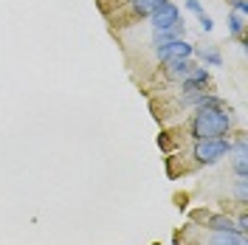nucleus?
I'll use <instances>...</instances> for the list:
<instances>
[{"label": "nucleus", "mask_w": 248, "mask_h": 245, "mask_svg": "<svg viewBox=\"0 0 248 245\" xmlns=\"http://www.w3.org/2000/svg\"><path fill=\"white\" fill-rule=\"evenodd\" d=\"M234 161H232V169L237 178H248V153H232Z\"/></svg>", "instance_id": "obj_10"}, {"label": "nucleus", "mask_w": 248, "mask_h": 245, "mask_svg": "<svg viewBox=\"0 0 248 245\" xmlns=\"http://www.w3.org/2000/svg\"><path fill=\"white\" fill-rule=\"evenodd\" d=\"M229 9H232V12H237V15L248 17V0H229Z\"/></svg>", "instance_id": "obj_12"}, {"label": "nucleus", "mask_w": 248, "mask_h": 245, "mask_svg": "<svg viewBox=\"0 0 248 245\" xmlns=\"http://www.w3.org/2000/svg\"><path fill=\"white\" fill-rule=\"evenodd\" d=\"M155 245H158V243H155Z\"/></svg>", "instance_id": "obj_16"}, {"label": "nucleus", "mask_w": 248, "mask_h": 245, "mask_svg": "<svg viewBox=\"0 0 248 245\" xmlns=\"http://www.w3.org/2000/svg\"><path fill=\"white\" fill-rule=\"evenodd\" d=\"M198 62L192 60V57H184V60H170V62H161V74H164V82H172V85H178V82H184L189 74H192V68H195Z\"/></svg>", "instance_id": "obj_5"}, {"label": "nucleus", "mask_w": 248, "mask_h": 245, "mask_svg": "<svg viewBox=\"0 0 248 245\" xmlns=\"http://www.w3.org/2000/svg\"><path fill=\"white\" fill-rule=\"evenodd\" d=\"M234 195H237L240 209H246L248 206V178H237V184H234Z\"/></svg>", "instance_id": "obj_11"}, {"label": "nucleus", "mask_w": 248, "mask_h": 245, "mask_svg": "<svg viewBox=\"0 0 248 245\" xmlns=\"http://www.w3.org/2000/svg\"><path fill=\"white\" fill-rule=\"evenodd\" d=\"M175 88H178V93H201V91H209V88H212V74H209V68L195 65V68H192V74H189L184 82H178Z\"/></svg>", "instance_id": "obj_4"}, {"label": "nucleus", "mask_w": 248, "mask_h": 245, "mask_svg": "<svg viewBox=\"0 0 248 245\" xmlns=\"http://www.w3.org/2000/svg\"><path fill=\"white\" fill-rule=\"evenodd\" d=\"M201 245H248V240L237 231H209V240Z\"/></svg>", "instance_id": "obj_8"}, {"label": "nucleus", "mask_w": 248, "mask_h": 245, "mask_svg": "<svg viewBox=\"0 0 248 245\" xmlns=\"http://www.w3.org/2000/svg\"><path fill=\"white\" fill-rule=\"evenodd\" d=\"M153 51H155L158 65H161V62H170V60H184V57H192V54H195V46H192V43H186V40H172V43L158 46V48H153Z\"/></svg>", "instance_id": "obj_6"}, {"label": "nucleus", "mask_w": 248, "mask_h": 245, "mask_svg": "<svg viewBox=\"0 0 248 245\" xmlns=\"http://www.w3.org/2000/svg\"><path fill=\"white\" fill-rule=\"evenodd\" d=\"M192 60H198L203 68H223V54H220V48H217V46H206V48L195 46Z\"/></svg>", "instance_id": "obj_7"}, {"label": "nucleus", "mask_w": 248, "mask_h": 245, "mask_svg": "<svg viewBox=\"0 0 248 245\" xmlns=\"http://www.w3.org/2000/svg\"><path fill=\"white\" fill-rule=\"evenodd\" d=\"M198 23H201V29L206 31V34H209V31L215 29V20H212V17L206 15V12H203V15H198Z\"/></svg>", "instance_id": "obj_15"}, {"label": "nucleus", "mask_w": 248, "mask_h": 245, "mask_svg": "<svg viewBox=\"0 0 248 245\" xmlns=\"http://www.w3.org/2000/svg\"><path fill=\"white\" fill-rule=\"evenodd\" d=\"M178 20H181V9H178L172 0H164L153 15L147 17V23H150V29L153 31H167V29H172Z\"/></svg>", "instance_id": "obj_3"}, {"label": "nucleus", "mask_w": 248, "mask_h": 245, "mask_svg": "<svg viewBox=\"0 0 248 245\" xmlns=\"http://www.w3.org/2000/svg\"><path fill=\"white\" fill-rule=\"evenodd\" d=\"M232 155V138H203L192 141V164L195 167H215Z\"/></svg>", "instance_id": "obj_2"}, {"label": "nucleus", "mask_w": 248, "mask_h": 245, "mask_svg": "<svg viewBox=\"0 0 248 245\" xmlns=\"http://www.w3.org/2000/svg\"><path fill=\"white\" fill-rule=\"evenodd\" d=\"M184 6H186V12H192L195 17L206 12V9H203V3H201V0H184Z\"/></svg>", "instance_id": "obj_14"}, {"label": "nucleus", "mask_w": 248, "mask_h": 245, "mask_svg": "<svg viewBox=\"0 0 248 245\" xmlns=\"http://www.w3.org/2000/svg\"><path fill=\"white\" fill-rule=\"evenodd\" d=\"M234 130L232 107H192L186 122V138L203 141V138H229Z\"/></svg>", "instance_id": "obj_1"}, {"label": "nucleus", "mask_w": 248, "mask_h": 245, "mask_svg": "<svg viewBox=\"0 0 248 245\" xmlns=\"http://www.w3.org/2000/svg\"><path fill=\"white\" fill-rule=\"evenodd\" d=\"M234 226H237L240 234H248V214H246V209H240V214H237V220H234Z\"/></svg>", "instance_id": "obj_13"}, {"label": "nucleus", "mask_w": 248, "mask_h": 245, "mask_svg": "<svg viewBox=\"0 0 248 245\" xmlns=\"http://www.w3.org/2000/svg\"><path fill=\"white\" fill-rule=\"evenodd\" d=\"M226 23H229V37H234V40H240V37H246V17L243 15H237V12H232V9H229V20H226Z\"/></svg>", "instance_id": "obj_9"}]
</instances>
